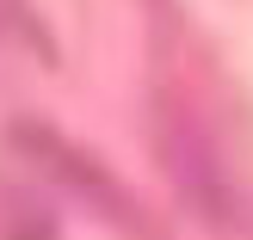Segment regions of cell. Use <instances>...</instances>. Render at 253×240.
<instances>
[{"mask_svg":"<svg viewBox=\"0 0 253 240\" xmlns=\"http://www.w3.org/2000/svg\"><path fill=\"white\" fill-rule=\"evenodd\" d=\"M12 142H19V154L31 160V167H43L56 185H68L74 197H86V204H105L118 209V191H111V179L99 167H86L81 154H74L68 142H62L56 130H43V123H12Z\"/></svg>","mask_w":253,"mask_h":240,"instance_id":"1","label":"cell"}]
</instances>
